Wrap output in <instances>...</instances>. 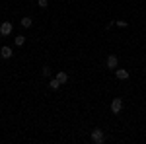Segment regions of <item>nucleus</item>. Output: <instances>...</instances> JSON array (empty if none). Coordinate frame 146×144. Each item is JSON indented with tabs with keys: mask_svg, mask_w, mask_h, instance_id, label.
Listing matches in <instances>:
<instances>
[{
	"mask_svg": "<svg viewBox=\"0 0 146 144\" xmlns=\"http://www.w3.org/2000/svg\"><path fill=\"white\" fill-rule=\"evenodd\" d=\"M12 33V23L10 22H2V25H0V35H10Z\"/></svg>",
	"mask_w": 146,
	"mask_h": 144,
	"instance_id": "nucleus-1",
	"label": "nucleus"
},
{
	"mask_svg": "<svg viewBox=\"0 0 146 144\" xmlns=\"http://www.w3.org/2000/svg\"><path fill=\"white\" fill-rule=\"evenodd\" d=\"M105 64H107V68L115 70V68H117V64H119V58H117L115 55H109V56H107V62H105Z\"/></svg>",
	"mask_w": 146,
	"mask_h": 144,
	"instance_id": "nucleus-2",
	"label": "nucleus"
},
{
	"mask_svg": "<svg viewBox=\"0 0 146 144\" xmlns=\"http://www.w3.org/2000/svg\"><path fill=\"white\" fill-rule=\"evenodd\" d=\"M92 140H94L96 144H101V142H103V133H101L100 129L92 131Z\"/></svg>",
	"mask_w": 146,
	"mask_h": 144,
	"instance_id": "nucleus-3",
	"label": "nucleus"
},
{
	"mask_svg": "<svg viewBox=\"0 0 146 144\" xmlns=\"http://www.w3.org/2000/svg\"><path fill=\"white\" fill-rule=\"evenodd\" d=\"M121 109H123V100H119V98L113 100L111 101V111H113V113H119Z\"/></svg>",
	"mask_w": 146,
	"mask_h": 144,
	"instance_id": "nucleus-4",
	"label": "nucleus"
},
{
	"mask_svg": "<svg viewBox=\"0 0 146 144\" xmlns=\"http://www.w3.org/2000/svg\"><path fill=\"white\" fill-rule=\"evenodd\" d=\"M0 56H2V58H10L12 56V49L10 47H2V49H0Z\"/></svg>",
	"mask_w": 146,
	"mask_h": 144,
	"instance_id": "nucleus-5",
	"label": "nucleus"
},
{
	"mask_svg": "<svg viewBox=\"0 0 146 144\" xmlns=\"http://www.w3.org/2000/svg\"><path fill=\"white\" fill-rule=\"evenodd\" d=\"M115 74H117L119 80H127V78H129V72H127V70H121V68H117V70H115Z\"/></svg>",
	"mask_w": 146,
	"mask_h": 144,
	"instance_id": "nucleus-6",
	"label": "nucleus"
},
{
	"mask_svg": "<svg viewBox=\"0 0 146 144\" xmlns=\"http://www.w3.org/2000/svg\"><path fill=\"white\" fill-rule=\"evenodd\" d=\"M56 80H58L60 84H66L68 82V74L66 72H58V74H56Z\"/></svg>",
	"mask_w": 146,
	"mask_h": 144,
	"instance_id": "nucleus-7",
	"label": "nucleus"
},
{
	"mask_svg": "<svg viewBox=\"0 0 146 144\" xmlns=\"http://www.w3.org/2000/svg\"><path fill=\"white\" fill-rule=\"evenodd\" d=\"M31 23H33V20H31V18H27V16H25V18H22V25H23V27H31Z\"/></svg>",
	"mask_w": 146,
	"mask_h": 144,
	"instance_id": "nucleus-8",
	"label": "nucleus"
},
{
	"mask_svg": "<svg viewBox=\"0 0 146 144\" xmlns=\"http://www.w3.org/2000/svg\"><path fill=\"white\" fill-rule=\"evenodd\" d=\"M49 86H51V90H58V86H60V82H58V80H51V82H49Z\"/></svg>",
	"mask_w": 146,
	"mask_h": 144,
	"instance_id": "nucleus-9",
	"label": "nucleus"
},
{
	"mask_svg": "<svg viewBox=\"0 0 146 144\" xmlns=\"http://www.w3.org/2000/svg\"><path fill=\"white\" fill-rule=\"evenodd\" d=\"M23 43H25V37H23V35H20V37H16V45H18V47H22Z\"/></svg>",
	"mask_w": 146,
	"mask_h": 144,
	"instance_id": "nucleus-10",
	"label": "nucleus"
},
{
	"mask_svg": "<svg viewBox=\"0 0 146 144\" xmlns=\"http://www.w3.org/2000/svg\"><path fill=\"white\" fill-rule=\"evenodd\" d=\"M47 4H49L47 0H39V8H43V10H45V8H47Z\"/></svg>",
	"mask_w": 146,
	"mask_h": 144,
	"instance_id": "nucleus-11",
	"label": "nucleus"
},
{
	"mask_svg": "<svg viewBox=\"0 0 146 144\" xmlns=\"http://www.w3.org/2000/svg\"><path fill=\"white\" fill-rule=\"evenodd\" d=\"M43 74H45V76H51V68H49V66H43Z\"/></svg>",
	"mask_w": 146,
	"mask_h": 144,
	"instance_id": "nucleus-12",
	"label": "nucleus"
},
{
	"mask_svg": "<svg viewBox=\"0 0 146 144\" xmlns=\"http://www.w3.org/2000/svg\"><path fill=\"white\" fill-rule=\"evenodd\" d=\"M117 25H119V27H127V22H123V20H121V22H117Z\"/></svg>",
	"mask_w": 146,
	"mask_h": 144,
	"instance_id": "nucleus-13",
	"label": "nucleus"
}]
</instances>
